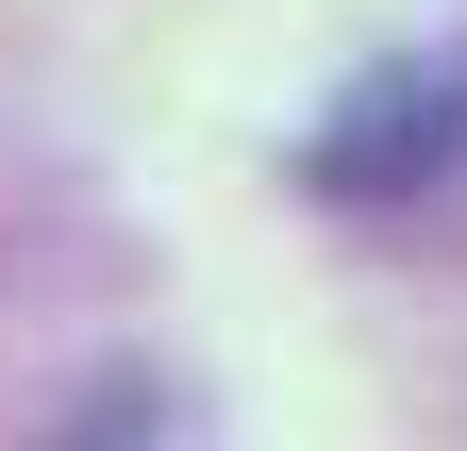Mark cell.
<instances>
[{
  "mask_svg": "<svg viewBox=\"0 0 467 451\" xmlns=\"http://www.w3.org/2000/svg\"><path fill=\"white\" fill-rule=\"evenodd\" d=\"M451 151H467V84L451 68H384V84H350L301 134V184L317 201H400V184H434Z\"/></svg>",
  "mask_w": 467,
  "mask_h": 451,
  "instance_id": "obj_1",
  "label": "cell"
}]
</instances>
